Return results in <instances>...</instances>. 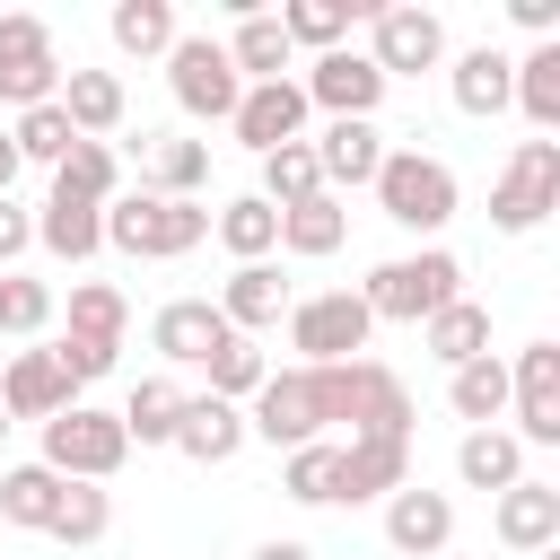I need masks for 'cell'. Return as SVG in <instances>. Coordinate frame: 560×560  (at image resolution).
Masks as SVG:
<instances>
[{
  "mask_svg": "<svg viewBox=\"0 0 560 560\" xmlns=\"http://www.w3.org/2000/svg\"><path fill=\"white\" fill-rule=\"evenodd\" d=\"M306 149H315L324 192H341V184L359 192V184H376V166H385V131H376V122H324Z\"/></svg>",
  "mask_w": 560,
  "mask_h": 560,
  "instance_id": "obj_20",
  "label": "cell"
},
{
  "mask_svg": "<svg viewBox=\"0 0 560 560\" xmlns=\"http://www.w3.org/2000/svg\"><path fill=\"white\" fill-rule=\"evenodd\" d=\"M122 332H131V298L114 280H70V341L122 350Z\"/></svg>",
  "mask_w": 560,
  "mask_h": 560,
  "instance_id": "obj_36",
  "label": "cell"
},
{
  "mask_svg": "<svg viewBox=\"0 0 560 560\" xmlns=\"http://www.w3.org/2000/svg\"><path fill=\"white\" fill-rule=\"evenodd\" d=\"M210 236H219L236 262H271V254H280V210H271L262 192H236V201H219Z\"/></svg>",
  "mask_w": 560,
  "mask_h": 560,
  "instance_id": "obj_32",
  "label": "cell"
},
{
  "mask_svg": "<svg viewBox=\"0 0 560 560\" xmlns=\"http://www.w3.org/2000/svg\"><path fill=\"white\" fill-rule=\"evenodd\" d=\"M105 35H114V52H122V61H166V52H175V35H184V18H175V0H114Z\"/></svg>",
  "mask_w": 560,
  "mask_h": 560,
  "instance_id": "obj_27",
  "label": "cell"
},
{
  "mask_svg": "<svg viewBox=\"0 0 560 560\" xmlns=\"http://www.w3.org/2000/svg\"><path fill=\"white\" fill-rule=\"evenodd\" d=\"M455 298H464V262H455L446 245L394 254V262H376V271L359 280V306H368L376 324H429V315L455 306Z\"/></svg>",
  "mask_w": 560,
  "mask_h": 560,
  "instance_id": "obj_3",
  "label": "cell"
},
{
  "mask_svg": "<svg viewBox=\"0 0 560 560\" xmlns=\"http://www.w3.org/2000/svg\"><path fill=\"white\" fill-rule=\"evenodd\" d=\"M420 350H429L438 368L490 359V306H481V298H455V306H438V315L420 324Z\"/></svg>",
  "mask_w": 560,
  "mask_h": 560,
  "instance_id": "obj_31",
  "label": "cell"
},
{
  "mask_svg": "<svg viewBox=\"0 0 560 560\" xmlns=\"http://www.w3.org/2000/svg\"><path fill=\"white\" fill-rule=\"evenodd\" d=\"M455 481L499 499V490H516V481H525V446H516L508 429H464V438H455Z\"/></svg>",
  "mask_w": 560,
  "mask_h": 560,
  "instance_id": "obj_29",
  "label": "cell"
},
{
  "mask_svg": "<svg viewBox=\"0 0 560 560\" xmlns=\"http://www.w3.org/2000/svg\"><path fill=\"white\" fill-rule=\"evenodd\" d=\"M219 315H228V332H271L280 315H289V280H280V262H236L228 280H219V298H210Z\"/></svg>",
  "mask_w": 560,
  "mask_h": 560,
  "instance_id": "obj_19",
  "label": "cell"
},
{
  "mask_svg": "<svg viewBox=\"0 0 560 560\" xmlns=\"http://www.w3.org/2000/svg\"><path fill=\"white\" fill-rule=\"evenodd\" d=\"M44 534H52L61 551H88V542H105V534H114V490H105V481H70Z\"/></svg>",
  "mask_w": 560,
  "mask_h": 560,
  "instance_id": "obj_37",
  "label": "cell"
},
{
  "mask_svg": "<svg viewBox=\"0 0 560 560\" xmlns=\"http://www.w3.org/2000/svg\"><path fill=\"white\" fill-rule=\"evenodd\" d=\"M140 184H149L158 201H201V184H210V140H149V149H140Z\"/></svg>",
  "mask_w": 560,
  "mask_h": 560,
  "instance_id": "obj_30",
  "label": "cell"
},
{
  "mask_svg": "<svg viewBox=\"0 0 560 560\" xmlns=\"http://www.w3.org/2000/svg\"><path fill=\"white\" fill-rule=\"evenodd\" d=\"M411 481V446L402 438H341V472H332V508H385Z\"/></svg>",
  "mask_w": 560,
  "mask_h": 560,
  "instance_id": "obj_14",
  "label": "cell"
},
{
  "mask_svg": "<svg viewBox=\"0 0 560 560\" xmlns=\"http://www.w3.org/2000/svg\"><path fill=\"white\" fill-rule=\"evenodd\" d=\"M26 61H52V26L35 9H9L0 18V70H26Z\"/></svg>",
  "mask_w": 560,
  "mask_h": 560,
  "instance_id": "obj_44",
  "label": "cell"
},
{
  "mask_svg": "<svg viewBox=\"0 0 560 560\" xmlns=\"http://www.w3.org/2000/svg\"><path fill=\"white\" fill-rule=\"evenodd\" d=\"M446 411H455L464 429H499V420H508V359L490 350V359L446 368Z\"/></svg>",
  "mask_w": 560,
  "mask_h": 560,
  "instance_id": "obj_28",
  "label": "cell"
},
{
  "mask_svg": "<svg viewBox=\"0 0 560 560\" xmlns=\"http://www.w3.org/2000/svg\"><path fill=\"white\" fill-rule=\"evenodd\" d=\"M359 52L385 70V88H394V79H420V70H446V18L420 9V0H376Z\"/></svg>",
  "mask_w": 560,
  "mask_h": 560,
  "instance_id": "obj_7",
  "label": "cell"
},
{
  "mask_svg": "<svg viewBox=\"0 0 560 560\" xmlns=\"http://www.w3.org/2000/svg\"><path fill=\"white\" fill-rule=\"evenodd\" d=\"M201 236H210V210H201V201H158L149 184H122V192L105 201V245H114V254L184 262Z\"/></svg>",
  "mask_w": 560,
  "mask_h": 560,
  "instance_id": "obj_2",
  "label": "cell"
},
{
  "mask_svg": "<svg viewBox=\"0 0 560 560\" xmlns=\"http://www.w3.org/2000/svg\"><path fill=\"white\" fill-rule=\"evenodd\" d=\"M298 88H306V105H324L332 122H376V105H385V70H376L359 44L315 52V61L298 70Z\"/></svg>",
  "mask_w": 560,
  "mask_h": 560,
  "instance_id": "obj_12",
  "label": "cell"
},
{
  "mask_svg": "<svg viewBox=\"0 0 560 560\" xmlns=\"http://www.w3.org/2000/svg\"><path fill=\"white\" fill-rule=\"evenodd\" d=\"M490 534H499V551H516V560L551 551V542H560V490L525 472L516 490H499V499H490Z\"/></svg>",
  "mask_w": 560,
  "mask_h": 560,
  "instance_id": "obj_15",
  "label": "cell"
},
{
  "mask_svg": "<svg viewBox=\"0 0 560 560\" xmlns=\"http://www.w3.org/2000/svg\"><path fill=\"white\" fill-rule=\"evenodd\" d=\"M18 254H35V210L18 192H0V271H18Z\"/></svg>",
  "mask_w": 560,
  "mask_h": 560,
  "instance_id": "obj_45",
  "label": "cell"
},
{
  "mask_svg": "<svg viewBox=\"0 0 560 560\" xmlns=\"http://www.w3.org/2000/svg\"><path fill=\"white\" fill-rule=\"evenodd\" d=\"M35 245L61 254V262H88V254H105V210L70 201V192H44L35 201Z\"/></svg>",
  "mask_w": 560,
  "mask_h": 560,
  "instance_id": "obj_25",
  "label": "cell"
},
{
  "mask_svg": "<svg viewBox=\"0 0 560 560\" xmlns=\"http://www.w3.org/2000/svg\"><path fill=\"white\" fill-rule=\"evenodd\" d=\"M289 350L298 368H341V359H368V332L376 315L359 306V289H315V298H289Z\"/></svg>",
  "mask_w": 560,
  "mask_h": 560,
  "instance_id": "obj_6",
  "label": "cell"
},
{
  "mask_svg": "<svg viewBox=\"0 0 560 560\" xmlns=\"http://www.w3.org/2000/svg\"><path fill=\"white\" fill-rule=\"evenodd\" d=\"M228 61H236V79H245V88H262V79H298V52H289V35H280V18H271V9H236Z\"/></svg>",
  "mask_w": 560,
  "mask_h": 560,
  "instance_id": "obj_23",
  "label": "cell"
},
{
  "mask_svg": "<svg viewBox=\"0 0 560 560\" xmlns=\"http://www.w3.org/2000/svg\"><path fill=\"white\" fill-rule=\"evenodd\" d=\"M35 464H52L61 481H114L122 464H131V438H122V420L105 411V402H70V411H52L44 420V455Z\"/></svg>",
  "mask_w": 560,
  "mask_h": 560,
  "instance_id": "obj_5",
  "label": "cell"
},
{
  "mask_svg": "<svg viewBox=\"0 0 560 560\" xmlns=\"http://www.w3.org/2000/svg\"><path fill=\"white\" fill-rule=\"evenodd\" d=\"M236 446H245V411H236V402H219V394H184L175 455H192V464H228Z\"/></svg>",
  "mask_w": 560,
  "mask_h": 560,
  "instance_id": "obj_26",
  "label": "cell"
},
{
  "mask_svg": "<svg viewBox=\"0 0 560 560\" xmlns=\"http://www.w3.org/2000/svg\"><path fill=\"white\" fill-rule=\"evenodd\" d=\"M70 140H79V131H70V114H61V105H26V114L9 122L18 166H61V158H70Z\"/></svg>",
  "mask_w": 560,
  "mask_h": 560,
  "instance_id": "obj_42",
  "label": "cell"
},
{
  "mask_svg": "<svg viewBox=\"0 0 560 560\" xmlns=\"http://www.w3.org/2000/svg\"><path fill=\"white\" fill-rule=\"evenodd\" d=\"M219 341H228V315H219L210 298H166V306L149 315V350H158L166 368H210Z\"/></svg>",
  "mask_w": 560,
  "mask_h": 560,
  "instance_id": "obj_17",
  "label": "cell"
},
{
  "mask_svg": "<svg viewBox=\"0 0 560 560\" xmlns=\"http://www.w3.org/2000/svg\"><path fill=\"white\" fill-rule=\"evenodd\" d=\"M508 79H516V61H508L499 44H472V52L446 61V96H455V114H472V122L508 114Z\"/></svg>",
  "mask_w": 560,
  "mask_h": 560,
  "instance_id": "obj_21",
  "label": "cell"
},
{
  "mask_svg": "<svg viewBox=\"0 0 560 560\" xmlns=\"http://www.w3.org/2000/svg\"><path fill=\"white\" fill-rule=\"evenodd\" d=\"M245 560H315V551H306V542H298V534H280V542H254V551H245Z\"/></svg>",
  "mask_w": 560,
  "mask_h": 560,
  "instance_id": "obj_47",
  "label": "cell"
},
{
  "mask_svg": "<svg viewBox=\"0 0 560 560\" xmlns=\"http://www.w3.org/2000/svg\"><path fill=\"white\" fill-rule=\"evenodd\" d=\"M376 210L394 219V228H411V236H438L446 219H455V166L446 158H429V149H385V166H376Z\"/></svg>",
  "mask_w": 560,
  "mask_h": 560,
  "instance_id": "obj_4",
  "label": "cell"
},
{
  "mask_svg": "<svg viewBox=\"0 0 560 560\" xmlns=\"http://www.w3.org/2000/svg\"><path fill=\"white\" fill-rule=\"evenodd\" d=\"M508 18H516L534 44H551V26H560V0H508Z\"/></svg>",
  "mask_w": 560,
  "mask_h": 560,
  "instance_id": "obj_46",
  "label": "cell"
},
{
  "mask_svg": "<svg viewBox=\"0 0 560 560\" xmlns=\"http://www.w3.org/2000/svg\"><path fill=\"white\" fill-rule=\"evenodd\" d=\"M306 88L298 79H262V88H245L236 96V114H228V131L254 149V158H271V149H289V140H306Z\"/></svg>",
  "mask_w": 560,
  "mask_h": 560,
  "instance_id": "obj_13",
  "label": "cell"
},
{
  "mask_svg": "<svg viewBox=\"0 0 560 560\" xmlns=\"http://www.w3.org/2000/svg\"><path fill=\"white\" fill-rule=\"evenodd\" d=\"M52 192H70V201H114L122 192V166H114V140H70V158L52 166Z\"/></svg>",
  "mask_w": 560,
  "mask_h": 560,
  "instance_id": "obj_38",
  "label": "cell"
},
{
  "mask_svg": "<svg viewBox=\"0 0 560 560\" xmlns=\"http://www.w3.org/2000/svg\"><path fill=\"white\" fill-rule=\"evenodd\" d=\"M508 420L516 446H560V341H525L508 359Z\"/></svg>",
  "mask_w": 560,
  "mask_h": 560,
  "instance_id": "obj_10",
  "label": "cell"
},
{
  "mask_svg": "<svg viewBox=\"0 0 560 560\" xmlns=\"http://www.w3.org/2000/svg\"><path fill=\"white\" fill-rule=\"evenodd\" d=\"M368 9H376V0H280L271 18H280L289 52H298V44H306V52H341L350 26H368Z\"/></svg>",
  "mask_w": 560,
  "mask_h": 560,
  "instance_id": "obj_22",
  "label": "cell"
},
{
  "mask_svg": "<svg viewBox=\"0 0 560 560\" xmlns=\"http://www.w3.org/2000/svg\"><path fill=\"white\" fill-rule=\"evenodd\" d=\"M70 402H79V385L61 376L52 350H18V359L0 368V411H9V429H18V420H52V411H70Z\"/></svg>",
  "mask_w": 560,
  "mask_h": 560,
  "instance_id": "obj_18",
  "label": "cell"
},
{
  "mask_svg": "<svg viewBox=\"0 0 560 560\" xmlns=\"http://www.w3.org/2000/svg\"><path fill=\"white\" fill-rule=\"evenodd\" d=\"M534 560H560V542H551V551H534Z\"/></svg>",
  "mask_w": 560,
  "mask_h": 560,
  "instance_id": "obj_49",
  "label": "cell"
},
{
  "mask_svg": "<svg viewBox=\"0 0 560 560\" xmlns=\"http://www.w3.org/2000/svg\"><path fill=\"white\" fill-rule=\"evenodd\" d=\"M315 192H324V175H315V149H306V140H289V149L262 158V201H271V210H298V201H315Z\"/></svg>",
  "mask_w": 560,
  "mask_h": 560,
  "instance_id": "obj_43",
  "label": "cell"
},
{
  "mask_svg": "<svg viewBox=\"0 0 560 560\" xmlns=\"http://www.w3.org/2000/svg\"><path fill=\"white\" fill-rule=\"evenodd\" d=\"M61 472L52 464H9L0 472V525H18V534H44L52 525V508H61Z\"/></svg>",
  "mask_w": 560,
  "mask_h": 560,
  "instance_id": "obj_35",
  "label": "cell"
},
{
  "mask_svg": "<svg viewBox=\"0 0 560 560\" xmlns=\"http://www.w3.org/2000/svg\"><path fill=\"white\" fill-rule=\"evenodd\" d=\"M52 105L70 114V131H79V140L122 131V114H131V96H122V79H114V70H61V96H52Z\"/></svg>",
  "mask_w": 560,
  "mask_h": 560,
  "instance_id": "obj_24",
  "label": "cell"
},
{
  "mask_svg": "<svg viewBox=\"0 0 560 560\" xmlns=\"http://www.w3.org/2000/svg\"><path fill=\"white\" fill-rule=\"evenodd\" d=\"M18 184V149H9V131H0V192Z\"/></svg>",
  "mask_w": 560,
  "mask_h": 560,
  "instance_id": "obj_48",
  "label": "cell"
},
{
  "mask_svg": "<svg viewBox=\"0 0 560 560\" xmlns=\"http://www.w3.org/2000/svg\"><path fill=\"white\" fill-rule=\"evenodd\" d=\"M315 376V402H324V429H350V438H402L411 446V385L385 368V359H341V368H306Z\"/></svg>",
  "mask_w": 560,
  "mask_h": 560,
  "instance_id": "obj_1",
  "label": "cell"
},
{
  "mask_svg": "<svg viewBox=\"0 0 560 560\" xmlns=\"http://www.w3.org/2000/svg\"><path fill=\"white\" fill-rule=\"evenodd\" d=\"M385 542H394L402 560H438V551L455 542V499L429 490V481H402V490L385 499Z\"/></svg>",
  "mask_w": 560,
  "mask_h": 560,
  "instance_id": "obj_16",
  "label": "cell"
},
{
  "mask_svg": "<svg viewBox=\"0 0 560 560\" xmlns=\"http://www.w3.org/2000/svg\"><path fill=\"white\" fill-rule=\"evenodd\" d=\"M166 88H175V105H184L192 122H228L236 96H245V79H236V61H228L219 35H175V52H166Z\"/></svg>",
  "mask_w": 560,
  "mask_h": 560,
  "instance_id": "obj_9",
  "label": "cell"
},
{
  "mask_svg": "<svg viewBox=\"0 0 560 560\" xmlns=\"http://www.w3.org/2000/svg\"><path fill=\"white\" fill-rule=\"evenodd\" d=\"M332 472H341V438H315V446H289L280 455V490L298 508H332Z\"/></svg>",
  "mask_w": 560,
  "mask_h": 560,
  "instance_id": "obj_40",
  "label": "cell"
},
{
  "mask_svg": "<svg viewBox=\"0 0 560 560\" xmlns=\"http://www.w3.org/2000/svg\"><path fill=\"white\" fill-rule=\"evenodd\" d=\"M52 315H61L52 280H35V271H0V332H9V341H35Z\"/></svg>",
  "mask_w": 560,
  "mask_h": 560,
  "instance_id": "obj_41",
  "label": "cell"
},
{
  "mask_svg": "<svg viewBox=\"0 0 560 560\" xmlns=\"http://www.w3.org/2000/svg\"><path fill=\"white\" fill-rule=\"evenodd\" d=\"M0 438H9V411H0Z\"/></svg>",
  "mask_w": 560,
  "mask_h": 560,
  "instance_id": "obj_50",
  "label": "cell"
},
{
  "mask_svg": "<svg viewBox=\"0 0 560 560\" xmlns=\"http://www.w3.org/2000/svg\"><path fill=\"white\" fill-rule=\"evenodd\" d=\"M122 438L131 446H175V420H184V385L175 376H140L131 394H122Z\"/></svg>",
  "mask_w": 560,
  "mask_h": 560,
  "instance_id": "obj_34",
  "label": "cell"
},
{
  "mask_svg": "<svg viewBox=\"0 0 560 560\" xmlns=\"http://www.w3.org/2000/svg\"><path fill=\"white\" fill-rule=\"evenodd\" d=\"M560 210V140H516L508 175L490 184V228L499 236H534Z\"/></svg>",
  "mask_w": 560,
  "mask_h": 560,
  "instance_id": "obj_8",
  "label": "cell"
},
{
  "mask_svg": "<svg viewBox=\"0 0 560 560\" xmlns=\"http://www.w3.org/2000/svg\"><path fill=\"white\" fill-rule=\"evenodd\" d=\"M341 236H350V210H341V192H315V201L280 210V254H298V262H324V254H341Z\"/></svg>",
  "mask_w": 560,
  "mask_h": 560,
  "instance_id": "obj_33",
  "label": "cell"
},
{
  "mask_svg": "<svg viewBox=\"0 0 560 560\" xmlns=\"http://www.w3.org/2000/svg\"><path fill=\"white\" fill-rule=\"evenodd\" d=\"M201 376H210V394H219V402H236V411H245V402H254V385L271 376V359H262V341L228 332V341L210 350V368H201Z\"/></svg>",
  "mask_w": 560,
  "mask_h": 560,
  "instance_id": "obj_39",
  "label": "cell"
},
{
  "mask_svg": "<svg viewBox=\"0 0 560 560\" xmlns=\"http://www.w3.org/2000/svg\"><path fill=\"white\" fill-rule=\"evenodd\" d=\"M245 438H262V446H315L324 438V402H315V376L306 368H271L262 385H254V402H245Z\"/></svg>",
  "mask_w": 560,
  "mask_h": 560,
  "instance_id": "obj_11",
  "label": "cell"
}]
</instances>
